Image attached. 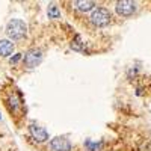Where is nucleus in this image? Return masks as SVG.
Listing matches in <instances>:
<instances>
[{
  "instance_id": "1",
  "label": "nucleus",
  "mask_w": 151,
  "mask_h": 151,
  "mask_svg": "<svg viewBox=\"0 0 151 151\" xmlns=\"http://www.w3.org/2000/svg\"><path fill=\"white\" fill-rule=\"evenodd\" d=\"M0 100L12 122L17 127H23L27 118V104L20 88L14 82L8 80L0 89Z\"/></svg>"
},
{
  "instance_id": "2",
  "label": "nucleus",
  "mask_w": 151,
  "mask_h": 151,
  "mask_svg": "<svg viewBox=\"0 0 151 151\" xmlns=\"http://www.w3.org/2000/svg\"><path fill=\"white\" fill-rule=\"evenodd\" d=\"M88 21H89L91 26L97 27V29H101V27H107L109 24L113 21V17H112V12L109 11V8L106 6H95L89 17H88Z\"/></svg>"
},
{
  "instance_id": "3",
  "label": "nucleus",
  "mask_w": 151,
  "mask_h": 151,
  "mask_svg": "<svg viewBox=\"0 0 151 151\" xmlns=\"http://www.w3.org/2000/svg\"><path fill=\"white\" fill-rule=\"evenodd\" d=\"M5 32H6V36L9 38V41L14 42V41H23L27 36L29 29H27V24L23 20L12 18L11 21H8Z\"/></svg>"
},
{
  "instance_id": "4",
  "label": "nucleus",
  "mask_w": 151,
  "mask_h": 151,
  "mask_svg": "<svg viewBox=\"0 0 151 151\" xmlns=\"http://www.w3.org/2000/svg\"><path fill=\"white\" fill-rule=\"evenodd\" d=\"M27 134H29V139L36 145H45L50 141V136H48L47 130L35 121H30L27 124Z\"/></svg>"
},
{
  "instance_id": "5",
  "label": "nucleus",
  "mask_w": 151,
  "mask_h": 151,
  "mask_svg": "<svg viewBox=\"0 0 151 151\" xmlns=\"http://www.w3.org/2000/svg\"><path fill=\"white\" fill-rule=\"evenodd\" d=\"M137 9H139V3L133 2V0H118V2L113 3V11L121 18L133 17L137 12Z\"/></svg>"
},
{
  "instance_id": "6",
  "label": "nucleus",
  "mask_w": 151,
  "mask_h": 151,
  "mask_svg": "<svg viewBox=\"0 0 151 151\" xmlns=\"http://www.w3.org/2000/svg\"><path fill=\"white\" fill-rule=\"evenodd\" d=\"M44 150L45 151H76L73 142L67 136H55V137H52V139L44 145Z\"/></svg>"
},
{
  "instance_id": "7",
  "label": "nucleus",
  "mask_w": 151,
  "mask_h": 151,
  "mask_svg": "<svg viewBox=\"0 0 151 151\" xmlns=\"http://www.w3.org/2000/svg\"><path fill=\"white\" fill-rule=\"evenodd\" d=\"M44 59V53L42 50L40 48H29L26 53H24L23 59H21V64L24 70H33L42 62Z\"/></svg>"
},
{
  "instance_id": "8",
  "label": "nucleus",
  "mask_w": 151,
  "mask_h": 151,
  "mask_svg": "<svg viewBox=\"0 0 151 151\" xmlns=\"http://www.w3.org/2000/svg\"><path fill=\"white\" fill-rule=\"evenodd\" d=\"M71 5L76 11L82 12V14H91V11L97 6V3L92 2V0H76Z\"/></svg>"
},
{
  "instance_id": "9",
  "label": "nucleus",
  "mask_w": 151,
  "mask_h": 151,
  "mask_svg": "<svg viewBox=\"0 0 151 151\" xmlns=\"http://www.w3.org/2000/svg\"><path fill=\"white\" fill-rule=\"evenodd\" d=\"M83 148L85 151H104L106 142L104 141H85Z\"/></svg>"
},
{
  "instance_id": "10",
  "label": "nucleus",
  "mask_w": 151,
  "mask_h": 151,
  "mask_svg": "<svg viewBox=\"0 0 151 151\" xmlns=\"http://www.w3.org/2000/svg\"><path fill=\"white\" fill-rule=\"evenodd\" d=\"M14 52V42L9 40H0V58H8Z\"/></svg>"
},
{
  "instance_id": "11",
  "label": "nucleus",
  "mask_w": 151,
  "mask_h": 151,
  "mask_svg": "<svg viewBox=\"0 0 151 151\" xmlns=\"http://www.w3.org/2000/svg\"><path fill=\"white\" fill-rule=\"evenodd\" d=\"M139 73H141V68H139V64H134L133 67H130L127 71H125V77H127L129 82H139Z\"/></svg>"
},
{
  "instance_id": "12",
  "label": "nucleus",
  "mask_w": 151,
  "mask_h": 151,
  "mask_svg": "<svg viewBox=\"0 0 151 151\" xmlns=\"http://www.w3.org/2000/svg\"><path fill=\"white\" fill-rule=\"evenodd\" d=\"M48 17L50 18H58L59 17V9L56 8V5H50L48 6Z\"/></svg>"
},
{
  "instance_id": "13",
  "label": "nucleus",
  "mask_w": 151,
  "mask_h": 151,
  "mask_svg": "<svg viewBox=\"0 0 151 151\" xmlns=\"http://www.w3.org/2000/svg\"><path fill=\"white\" fill-rule=\"evenodd\" d=\"M23 59V56L21 55H15V56H12L11 58V65H15V64H18V62Z\"/></svg>"
},
{
  "instance_id": "14",
  "label": "nucleus",
  "mask_w": 151,
  "mask_h": 151,
  "mask_svg": "<svg viewBox=\"0 0 151 151\" xmlns=\"http://www.w3.org/2000/svg\"><path fill=\"white\" fill-rule=\"evenodd\" d=\"M148 89L151 91V80H150V83H148Z\"/></svg>"
}]
</instances>
